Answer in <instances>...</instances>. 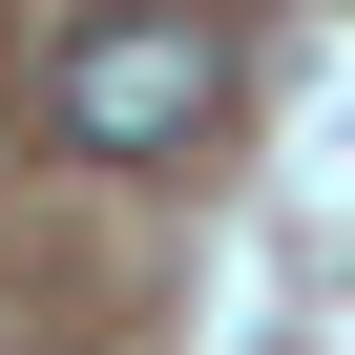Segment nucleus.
Instances as JSON below:
<instances>
[{
	"label": "nucleus",
	"mask_w": 355,
	"mask_h": 355,
	"mask_svg": "<svg viewBox=\"0 0 355 355\" xmlns=\"http://www.w3.org/2000/svg\"><path fill=\"white\" fill-rule=\"evenodd\" d=\"M42 105H63L84 167H189L230 125V21H209V0H84L63 63H42Z\"/></svg>",
	"instance_id": "f257e3e1"
}]
</instances>
